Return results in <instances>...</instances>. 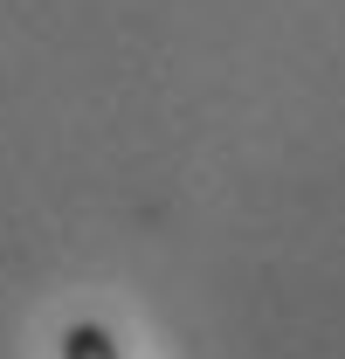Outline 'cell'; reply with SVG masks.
Wrapping results in <instances>:
<instances>
[{
	"label": "cell",
	"mask_w": 345,
	"mask_h": 359,
	"mask_svg": "<svg viewBox=\"0 0 345 359\" xmlns=\"http://www.w3.org/2000/svg\"><path fill=\"white\" fill-rule=\"evenodd\" d=\"M55 353H62V359H125V346H118V332H111V325H97V318H76V325H62Z\"/></svg>",
	"instance_id": "1"
}]
</instances>
